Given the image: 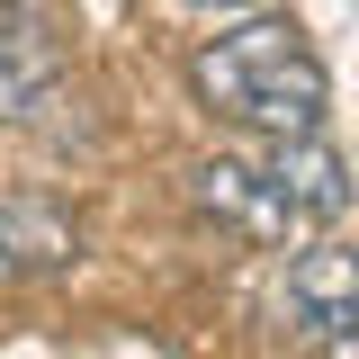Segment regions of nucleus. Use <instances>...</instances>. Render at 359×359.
<instances>
[{
  "mask_svg": "<svg viewBox=\"0 0 359 359\" xmlns=\"http://www.w3.org/2000/svg\"><path fill=\"white\" fill-rule=\"evenodd\" d=\"M189 81H198V99L216 117L269 135V144L323 135V108H332V81H323V63H314L297 18H243V27H224L216 45H198Z\"/></svg>",
  "mask_w": 359,
  "mask_h": 359,
  "instance_id": "obj_1",
  "label": "nucleus"
},
{
  "mask_svg": "<svg viewBox=\"0 0 359 359\" xmlns=\"http://www.w3.org/2000/svg\"><path fill=\"white\" fill-rule=\"evenodd\" d=\"M287 323L323 359H359V261H351V243H332V233L297 243V261H287Z\"/></svg>",
  "mask_w": 359,
  "mask_h": 359,
  "instance_id": "obj_2",
  "label": "nucleus"
},
{
  "mask_svg": "<svg viewBox=\"0 0 359 359\" xmlns=\"http://www.w3.org/2000/svg\"><path fill=\"white\" fill-rule=\"evenodd\" d=\"M189 189H198V207L224 224V233H243V243H261V252H287L306 224H297V207L278 198V180L252 162V153H207L198 171H189Z\"/></svg>",
  "mask_w": 359,
  "mask_h": 359,
  "instance_id": "obj_3",
  "label": "nucleus"
},
{
  "mask_svg": "<svg viewBox=\"0 0 359 359\" xmlns=\"http://www.w3.org/2000/svg\"><path fill=\"white\" fill-rule=\"evenodd\" d=\"M63 27L45 9H0V126H36L45 108H63Z\"/></svg>",
  "mask_w": 359,
  "mask_h": 359,
  "instance_id": "obj_4",
  "label": "nucleus"
},
{
  "mask_svg": "<svg viewBox=\"0 0 359 359\" xmlns=\"http://www.w3.org/2000/svg\"><path fill=\"white\" fill-rule=\"evenodd\" d=\"M269 180H278V198L297 207V224H332L351 216V162L323 144V135H287V144H269V162H261Z\"/></svg>",
  "mask_w": 359,
  "mask_h": 359,
  "instance_id": "obj_5",
  "label": "nucleus"
},
{
  "mask_svg": "<svg viewBox=\"0 0 359 359\" xmlns=\"http://www.w3.org/2000/svg\"><path fill=\"white\" fill-rule=\"evenodd\" d=\"M9 252H18V269H72L81 261V233L54 216V207H9Z\"/></svg>",
  "mask_w": 359,
  "mask_h": 359,
  "instance_id": "obj_6",
  "label": "nucleus"
},
{
  "mask_svg": "<svg viewBox=\"0 0 359 359\" xmlns=\"http://www.w3.org/2000/svg\"><path fill=\"white\" fill-rule=\"evenodd\" d=\"M18 278V252H9V207H0V287Z\"/></svg>",
  "mask_w": 359,
  "mask_h": 359,
  "instance_id": "obj_7",
  "label": "nucleus"
},
{
  "mask_svg": "<svg viewBox=\"0 0 359 359\" xmlns=\"http://www.w3.org/2000/svg\"><path fill=\"white\" fill-rule=\"evenodd\" d=\"M189 9H216V18H224V9H261V0H189Z\"/></svg>",
  "mask_w": 359,
  "mask_h": 359,
  "instance_id": "obj_8",
  "label": "nucleus"
},
{
  "mask_svg": "<svg viewBox=\"0 0 359 359\" xmlns=\"http://www.w3.org/2000/svg\"><path fill=\"white\" fill-rule=\"evenodd\" d=\"M0 9H18V0H0Z\"/></svg>",
  "mask_w": 359,
  "mask_h": 359,
  "instance_id": "obj_9",
  "label": "nucleus"
}]
</instances>
